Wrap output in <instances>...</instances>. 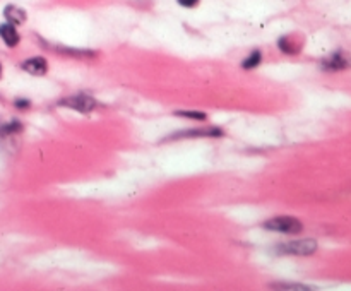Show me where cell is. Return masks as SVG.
Wrapping results in <instances>:
<instances>
[{
	"label": "cell",
	"instance_id": "obj_1",
	"mask_svg": "<svg viewBox=\"0 0 351 291\" xmlns=\"http://www.w3.org/2000/svg\"><path fill=\"white\" fill-rule=\"evenodd\" d=\"M264 228L269 231H276V233H286V235H297L302 231V223L297 218L291 216H278L272 219H267L264 223Z\"/></svg>",
	"mask_w": 351,
	"mask_h": 291
},
{
	"label": "cell",
	"instance_id": "obj_2",
	"mask_svg": "<svg viewBox=\"0 0 351 291\" xmlns=\"http://www.w3.org/2000/svg\"><path fill=\"white\" fill-rule=\"evenodd\" d=\"M278 254L281 255H300V257H307V255H312L315 250H317V242L315 240H295V242H288L279 245L276 248Z\"/></svg>",
	"mask_w": 351,
	"mask_h": 291
},
{
	"label": "cell",
	"instance_id": "obj_3",
	"mask_svg": "<svg viewBox=\"0 0 351 291\" xmlns=\"http://www.w3.org/2000/svg\"><path fill=\"white\" fill-rule=\"evenodd\" d=\"M62 106H67V108H72L75 111H81V113H88V111L94 110L98 103H96L94 98H91L88 94H77V96H69V98H64L60 101Z\"/></svg>",
	"mask_w": 351,
	"mask_h": 291
},
{
	"label": "cell",
	"instance_id": "obj_4",
	"mask_svg": "<svg viewBox=\"0 0 351 291\" xmlns=\"http://www.w3.org/2000/svg\"><path fill=\"white\" fill-rule=\"evenodd\" d=\"M351 65V60L348 55H344L343 52H336L330 55L329 59H325L322 62V69L325 70H343Z\"/></svg>",
	"mask_w": 351,
	"mask_h": 291
},
{
	"label": "cell",
	"instance_id": "obj_5",
	"mask_svg": "<svg viewBox=\"0 0 351 291\" xmlns=\"http://www.w3.org/2000/svg\"><path fill=\"white\" fill-rule=\"evenodd\" d=\"M223 130L218 129V127H212V129H192V130H184L179 132V134H173L168 139H182V137H221Z\"/></svg>",
	"mask_w": 351,
	"mask_h": 291
},
{
	"label": "cell",
	"instance_id": "obj_6",
	"mask_svg": "<svg viewBox=\"0 0 351 291\" xmlns=\"http://www.w3.org/2000/svg\"><path fill=\"white\" fill-rule=\"evenodd\" d=\"M23 69L31 75H45L48 70V64L43 57H33L23 64Z\"/></svg>",
	"mask_w": 351,
	"mask_h": 291
},
{
	"label": "cell",
	"instance_id": "obj_7",
	"mask_svg": "<svg viewBox=\"0 0 351 291\" xmlns=\"http://www.w3.org/2000/svg\"><path fill=\"white\" fill-rule=\"evenodd\" d=\"M0 38L4 40V43L7 45V47H16L19 43V33L16 31V28H14V24L7 23V24H0Z\"/></svg>",
	"mask_w": 351,
	"mask_h": 291
},
{
	"label": "cell",
	"instance_id": "obj_8",
	"mask_svg": "<svg viewBox=\"0 0 351 291\" xmlns=\"http://www.w3.org/2000/svg\"><path fill=\"white\" fill-rule=\"evenodd\" d=\"M4 17L7 19V23L17 26V24H23L24 21H26V12H24L23 9L16 7V6H7L6 9H4Z\"/></svg>",
	"mask_w": 351,
	"mask_h": 291
},
{
	"label": "cell",
	"instance_id": "obj_9",
	"mask_svg": "<svg viewBox=\"0 0 351 291\" xmlns=\"http://www.w3.org/2000/svg\"><path fill=\"white\" fill-rule=\"evenodd\" d=\"M278 47H279V50H281L283 53L295 55V53H300L302 45L298 43V40L295 36H283V38H279Z\"/></svg>",
	"mask_w": 351,
	"mask_h": 291
},
{
	"label": "cell",
	"instance_id": "obj_10",
	"mask_svg": "<svg viewBox=\"0 0 351 291\" xmlns=\"http://www.w3.org/2000/svg\"><path fill=\"white\" fill-rule=\"evenodd\" d=\"M261 60H262V53L259 52V50H254V52L242 62V67L243 69H254L261 64Z\"/></svg>",
	"mask_w": 351,
	"mask_h": 291
},
{
	"label": "cell",
	"instance_id": "obj_11",
	"mask_svg": "<svg viewBox=\"0 0 351 291\" xmlns=\"http://www.w3.org/2000/svg\"><path fill=\"white\" fill-rule=\"evenodd\" d=\"M177 117H184V119H190V120H206L207 115L202 113V111H189V110H179L175 111Z\"/></svg>",
	"mask_w": 351,
	"mask_h": 291
},
{
	"label": "cell",
	"instance_id": "obj_12",
	"mask_svg": "<svg viewBox=\"0 0 351 291\" xmlns=\"http://www.w3.org/2000/svg\"><path fill=\"white\" fill-rule=\"evenodd\" d=\"M271 288L272 289H300V291L314 289V288H310V286H305V284H272Z\"/></svg>",
	"mask_w": 351,
	"mask_h": 291
},
{
	"label": "cell",
	"instance_id": "obj_13",
	"mask_svg": "<svg viewBox=\"0 0 351 291\" xmlns=\"http://www.w3.org/2000/svg\"><path fill=\"white\" fill-rule=\"evenodd\" d=\"M177 2H179L182 7L192 9V7H196L197 4H199V0H177Z\"/></svg>",
	"mask_w": 351,
	"mask_h": 291
},
{
	"label": "cell",
	"instance_id": "obj_14",
	"mask_svg": "<svg viewBox=\"0 0 351 291\" xmlns=\"http://www.w3.org/2000/svg\"><path fill=\"white\" fill-rule=\"evenodd\" d=\"M16 108H19V110L29 108V101L28 100H16Z\"/></svg>",
	"mask_w": 351,
	"mask_h": 291
},
{
	"label": "cell",
	"instance_id": "obj_15",
	"mask_svg": "<svg viewBox=\"0 0 351 291\" xmlns=\"http://www.w3.org/2000/svg\"><path fill=\"white\" fill-rule=\"evenodd\" d=\"M0 75H2V65H0Z\"/></svg>",
	"mask_w": 351,
	"mask_h": 291
}]
</instances>
